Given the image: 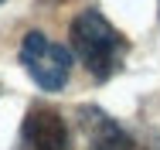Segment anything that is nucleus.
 I'll return each mask as SVG.
<instances>
[{"instance_id":"obj_2","label":"nucleus","mask_w":160,"mask_h":150,"mask_svg":"<svg viewBox=\"0 0 160 150\" xmlns=\"http://www.w3.org/2000/svg\"><path fill=\"white\" fill-rule=\"evenodd\" d=\"M21 65L44 92H62L72 75V51L41 31H28L21 41Z\"/></svg>"},{"instance_id":"obj_3","label":"nucleus","mask_w":160,"mask_h":150,"mask_svg":"<svg viewBox=\"0 0 160 150\" xmlns=\"http://www.w3.org/2000/svg\"><path fill=\"white\" fill-rule=\"evenodd\" d=\"M68 123L62 120L58 109L34 102L21 123V137L14 150H68Z\"/></svg>"},{"instance_id":"obj_4","label":"nucleus","mask_w":160,"mask_h":150,"mask_svg":"<svg viewBox=\"0 0 160 150\" xmlns=\"http://www.w3.org/2000/svg\"><path fill=\"white\" fill-rule=\"evenodd\" d=\"M75 116H78V130H82L85 150H140L136 140L106 109H99V106H78Z\"/></svg>"},{"instance_id":"obj_1","label":"nucleus","mask_w":160,"mask_h":150,"mask_svg":"<svg viewBox=\"0 0 160 150\" xmlns=\"http://www.w3.org/2000/svg\"><path fill=\"white\" fill-rule=\"evenodd\" d=\"M68 38H72V51L78 55V61L85 65V72L96 82H109L123 68V58H126V51H129L126 38L112 28L99 10H92V7L82 10L72 21Z\"/></svg>"},{"instance_id":"obj_5","label":"nucleus","mask_w":160,"mask_h":150,"mask_svg":"<svg viewBox=\"0 0 160 150\" xmlns=\"http://www.w3.org/2000/svg\"><path fill=\"white\" fill-rule=\"evenodd\" d=\"M0 3H3V0H0Z\"/></svg>"}]
</instances>
